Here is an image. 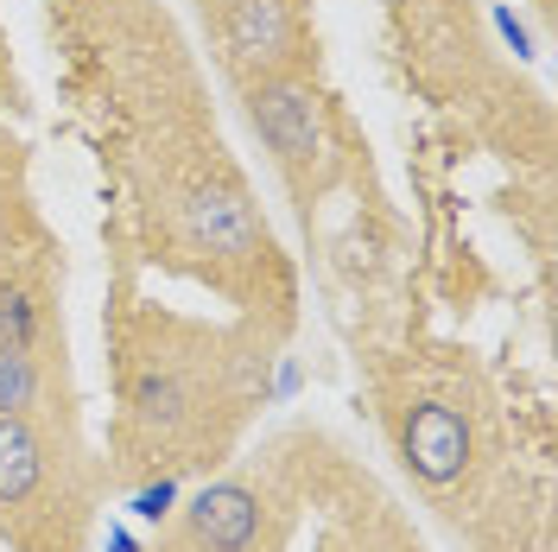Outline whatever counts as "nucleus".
I'll use <instances>...</instances> for the list:
<instances>
[{
  "label": "nucleus",
  "instance_id": "f257e3e1",
  "mask_svg": "<svg viewBox=\"0 0 558 552\" xmlns=\"http://www.w3.org/2000/svg\"><path fill=\"white\" fill-rule=\"evenodd\" d=\"M247 108H254V128L267 134V146L286 166H305V159L324 153V103H317L312 83H292V76L260 83L247 96Z\"/></svg>",
  "mask_w": 558,
  "mask_h": 552
},
{
  "label": "nucleus",
  "instance_id": "9d476101",
  "mask_svg": "<svg viewBox=\"0 0 558 552\" xmlns=\"http://www.w3.org/2000/svg\"><path fill=\"white\" fill-rule=\"evenodd\" d=\"M172 502H178L172 483H153V489H140V495H134V515H140V520H159Z\"/></svg>",
  "mask_w": 558,
  "mask_h": 552
},
{
  "label": "nucleus",
  "instance_id": "1a4fd4ad",
  "mask_svg": "<svg viewBox=\"0 0 558 552\" xmlns=\"http://www.w3.org/2000/svg\"><path fill=\"white\" fill-rule=\"evenodd\" d=\"M38 337V311L20 286H0V349H33Z\"/></svg>",
  "mask_w": 558,
  "mask_h": 552
},
{
  "label": "nucleus",
  "instance_id": "9b49d317",
  "mask_svg": "<svg viewBox=\"0 0 558 552\" xmlns=\"http://www.w3.org/2000/svg\"><path fill=\"white\" fill-rule=\"evenodd\" d=\"M495 26H501V38H508V45H514L521 58H526V51H533V38H526V26H521V20H514V13H508V7L495 13Z\"/></svg>",
  "mask_w": 558,
  "mask_h": 552
},
{
  "label": "nucleus",
  "instance_id": "0eeeda50",
  "mask_svg": "<svg viewBox=\"0 0 558 552\" xmlns=\"http://www.w3.org/2000/svg\"><path fill=\"white\" fill-rule=\"evenodd\" d=\"M134 407H140L146 425H178V419H184V387H178L172 375H140Z\"/></svg>",
  "mask_w": 558,
  "mask_h": 552
},
{
  "label": "nucleus",
  "instance_id": "f03ea898",
  "mask_svg": "<svg viewBox=\"0 0 558 552\" xmlns=\"http://www.w3.org/2000/svg\"><path fill=\"white\" fill-rule=\"evenodd\" d=\"M184 223H191V236L209 254H229V261H242V254L260 248V216H254V204L235 184H197L184 197Z\"/></svg>",
  "mask_w": 558,
  "mask_h": 552
},
{
  "label": "nucleus",
  "instance_id": "f8f14e48",
  "mask_svg": "<svg viewBox=\"0 0 558 552\" xmlns=\"http://www.w3.org/2000/svg\"><path fill=\"white\" fill-rule=\"evenodd\" d=\"M0 242H7V204H0Z\"/></svg>",
  "mask_w": 558,
  "mask_h": 552
},
{
  "label": "nucleus",
  "instance_id": "423d86ee",
  "mask_svg": "<svg viewBox=\"0 0 558 552\" xmlns=\"http://www.w3.org/2000/svg\"><path fill=\"white\" fill-rule=\"evenodd\" d=\"M38 439L20 425V413H0V502H26L38 489Z\"/></svg>",
  "mask_w": 558,
  "mask_h": 552
},
{
  "label": "nucleus",
  "instance_id": "7ed1b4c3",
  "mask_svg": "<svg viewBox=\"0 0 558 552\" xmlns=\"http://www.w3.org/2000/svg\"><path fill=\"white\" fill-rule=\"evenodd\" d=\"M407 464L425 483L463 477V464H470V425H463V413L438 407V400L413 407V419H407Z\"/></svg>",
  "mask_w": 558,
  "mask_h": 552
},
{
  "label": "nucleus",
  "instance_id": "39448f33",
  "mask_svg": "<svg viewBox=\"0 0 558 552\" xmlns=\"http://www.w3.org/2000/svg\"><path fill=\"white\" fill-rule=\"evenodd\" d=\"M229 45H235L242 64H279L292 51V13H286V0H235Z\"/></svg>",
  "mask_w": 558,
  "mask_h": 552
},
{
  "label": "nucleus",
  "instance_id": "20e7f679",
  "mask_svg": "<svg viewBox=\"0 0 558 552\" xmlns=\"http://www.w3.org/2000/svg\"><path fill=\"white\" fill-rule=\"evenodd\" d=\"M254 527H260V502L242 483H209L191 502V533L209 552H247L254 547Z\"/></svg>",
  "mask_w": 558,
  "mask_h": 552
},
{
  "label": "nucleus",
  "instance_id": "6e6552de",
  "mask_svg": "<svg viewBox=\"0 0 558 552\" xmlns=\"http://www.w3.org/2000/svg\"><path fill=\"white\" fill-rule=\"evenodd\" d=\"M38 394V369L26 362V349H0V413H26Z\"/></svg>",
  "mask_w": 558,
  "mask_h": 552
}]
</instances>
